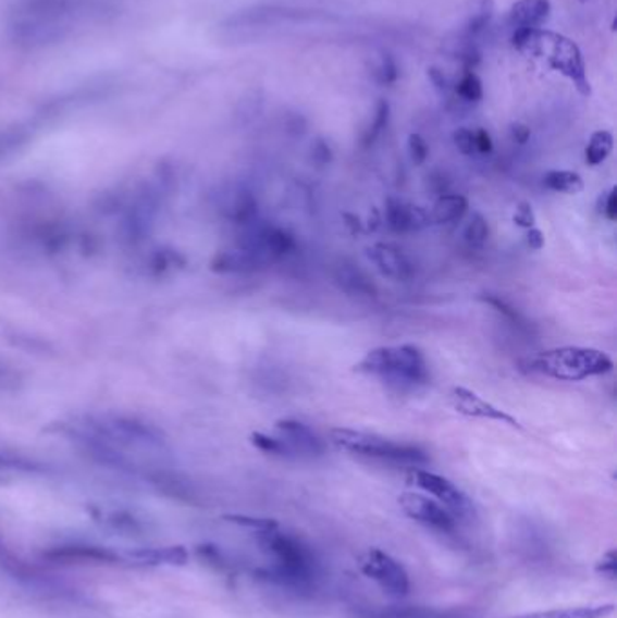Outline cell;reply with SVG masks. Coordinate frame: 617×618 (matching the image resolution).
<instances>
[{
    "mask_svg": "<svg viewBox=\"0 0 617 618\" xmlns=\"http://www.w3.org/2000/svg\"><path fill=\"white\" fill-rule=\"evenodd\" d=\"M409 156L415 165H424L430 158V145L420 134H411L408 139Z\"/></svg>",
    "mask_w": 617,
    "mask_h": 618,
    "instance_id": "33",
    "label": "cell"
},
{
    "mask_svg": "<svg viewBox=\"0 0 617 618\" xmlns=\"http://www.w3.org/2000/svg\"><path fill=\"white\" fill-rule=\"evenodd\" d=\"M464 239H466L467 246L474 248V250H480L485 246L489 239V224L483 219L482 213H472L471 221L467 223L466 230H464Z\"/></svg>",
    "mask_w": 617,
    "mask_h": 618,
    "instance_id": "28",
    "label": "cell"
},
{
    "mask_svg": "<svg viewBox=\"0 0 617 618\" xmlns=\"http://www.w3.org/2000/svg\"><path fill=\"white\" fill-rule=\"evenodd\" d=\"M613 369V358L594 347H556L529 360V371L559 382H581L608 374Z\"/></svg>",
    "mask_w": 617,
    "mask_h": 618,
    "instance_id": "4",
    "label": "cell"
},
{
    "mask_svg": "<svg viewBox=\"0 0 617 618\" xmlns=\"http://www.w3.org/2000/svg\"><path fill=\"white\" fill-rule=\"evenodd\" d=\"M267 267H270V262L248 246H242L237 250L223 251L215 257L214 264H212L215 272L226 273L258 272V270H263Z\"/></svg>",
    "mask_w": 617,
    "mask_h": 618,
    "instance_id": "16",
    "label": "cell"
},
{
    "mask_svg": "<svg viewBox=\"0 0 617 618\" xmlns=\"http://www.w3.org/2000/svg\"><path fill=\"white\" fill-rule=\"evenodd\" d=\"M133 559L146 563V565H185L188 559L187 549L182 546H171V548H149L140 549L133 554Z\"/></svg>",
    "mask_w": 617,
    "mask_h": 618,
    "instance_id": "20",
    "label": "cell"
},
{
    "mask_svg": "<svg viewBox=\"0 0 617 618\" xmlns=\"http://www.w3.org/2000/svg\"><path fill=\"white\" fill-rule=\"evenodd\" d=\"M602 212L608 221L617 219V188L613 187L608 190L607 196L602 199Z\"/></svg>",
    "mask_w": 617,
    "mask_h": 618,
    "instance_id": "41",
    "label": "cell"
},
{
    "mask_svg": "<svg viewBox=\"0 0 617 618\" xmlns=\"http://www.w3.org/2000/svg\"><path fill=\"white\" fill-rule=\"evenodd\" d=\"M243 246L252 248L261 254L270 264H274L275 261H280L296 250L297 243L296 237L288 230L274 226V224H261L247 235Z\"/></svg>",
    "mask_w": 617,
    "mask_h": 618,
    "instance_id": "10",
    "label": "cell"
},
{
    "mask_svg": "<svg viewBox=\"0 0 617 618\" xmlns=\"http://www.w3.org/2000/svg\"><path fill=\"white\" fill-rule=\"evenodd\" d=\"M453 139H455L457 149L460 150L464 156H472L477 152V150H474V133L469 131V128H458V131H455V134H453Z\"/></svg>",
    "mask_w": 617,
    "mask_h": 618,
    "instance_id": "35",
    "label": "cell"
},
{
    "mask_svg": "<svg viewBox=\"0 0 617 618\" xmlns=\"http://www.w3.org/2000/svg\"><path fill=\"white\" fill-rule=\"evenodd\" d=\"M513 221H515L520 228H534V223H536V215H534V210H532L531 205L520 203L516 207L515 215H513Z\"/></svg>",
    "mask_w": 617,
    "mask_h": 618,
    "instance_id": "36",
    "label": "cell"
},
{
    "mask_svg": "<svg viewBox=\"0 0 617 618\" xmlns=\"http://www.w3.org/2000/svg\"><path fill=\"white\" fill-rule=\"evenodd\" d=\"M398 75H400V71H398L397 62L390 54H382L375 71H373V78H375L377 84L392 86L398 81Z\"/></svg>",
    "mask_w": 617,
    "mask_h": 618,
    "instance_id": "31",
    "label": "cell"
},
{
    "mask_svg": "<svg viewBox=\"0 0 617 618\" xmlns=\"http://www.w3.org/2000/svg\"><path fill=\"white\" fill-rule=\"evenodd\" d=\"M614 611H616L614 604H592V606H580V608L551 609V611H536V614L505 618H607Z\"/></svg>",
    "mask_w": 617,
    "mask_h": 618,
    "instance_id": "19",
    "label": "cell"
},
{
    "mask_svg": "<svg viewBox=\"0 0 617 618\" xmlns=\"http://www.w3.org/2000/svg\"><path fill=\"white\" fill-rule=\"evenodd\" d=\"M510 138L518 145H526L531 139V128L526 123H513L510 125Z\"/></svg>",
    "mask_w": 617,
    "mask_h": 618,
    "instance_id": "42",
    "label": "cell"
},
{
    "mask_svg": "<svg viewBox=\"0 0 617 618\" xmlns=\"http://www.w3.org/2000/svg\"><path fill=\"white\" fill-rule=\"evenodd\" d=\"M311 158H313L317 165H328V163H332L333 154L330 145H328L324 139H317L313 147H311Z\"/></svg>",
    "mask_w": 617,
    "mask_h": 618,
    "instance_id": "38",
    "label": "cell"
},
{
    "mask_svg": "<svg viewBox=\"0 0 617 618\" xmlns=\"http://www.w3.org/2000/svg\"><path fill=\"white\" fill-rule=\"evenodd\" d=\"M614 136L608 131H597L592 134L591 141L587 145L585 161L591 166L602 165L608 156L613 154Z\"/></svg>",
    "mask_w": 617,
    "mask_h": 618,
    "instance_id": "24",
    "label": "cell"
},
{
    "mask_svg": "<svg viewBox=\"0 0 617 618\" xmlns=\"http://www.w3.org/2000/svg\"><path fill=\"white\" fill-rule=\"evenodd\" d=\"M449 404L458 415L467 416V418L498 421V423L513 427V429H523V425L516 420L515 416L502 411L491 401L478 396L474 391L467 390V387H453L452 393H449Z\"/></svg>",
    "mask_w": 617,
    "mask_h": 618,
    "instance_id": "11",
    "label": "cell"
},
{
    "mask_svg": "<svg viewBox=\"0 0 617 618\" xmlns=\"http://www.w3.org/2000/svg\"><path fill=\"white\" fill-rule=\"evenodd\" d=\"M108 13V0H11L5 35L16 48L35 51L64 42L76 27L102 21Z\"/></svg>",
    "mask_w": 617,
    "mask_h": 618,
    "instance_id": "1",
    "label": "cell"
},
{
    "mask_svg": "<svg viewBox=\"0 0 617 618\" xmlns=\"http://www.w3.org/2000/svg\"><path fill=\"white\" fill-rule=\"evenodd\" d=\"M368 257L384 277L397 283H406L415 275L414 262L409 261V257L398 246L377 243L368 248Z\"/></svg>",
    "mask_w": 617,
    "mask_h": 618,
    "instance_id": "13",
    "label": "cell"
},
{
    "mask_svg": "<svg viewBox=\"0 0 617 618\" xmlns=\"http://www.w3.org/2000/svg\"><path fill=\"white\" fill-rule=\"evenodd\" d=\"M494 0H471L469 2V21H467L466 33L469 37H474L489 26L493 18Z\"/></svg>",
    "mask_w": 617,
    "mask_h": 618,
    "instance_id": "23",
    "label": "cell"
},
{
    "mask_svg": "<svg viewBox=\"0 0 617 618\" xmlns=\"http://www.w3.org/2000/svg\"><path fill=\"white\" fill-rule=\"evenodd\" d=\"M390 112H392L390 103L386 100H379L373 122L370 123V127L366 128L365 136H362L365 147H371L377 139L381 138V134L384 133V128L387 127V122H390Z\"/></svg>",
    "mask_w": 617,
    "mask_h": 618,
    "instance_id": "29",
    "label": "cell"
},
{
    "mask_svg": "<svg viewBox=\"0 0 617 618\" xmlns=\"http://www.w3.org/2000/svg\"><path fill=\"white\" fill-rule=\"evenodd\" d=\"M493 138L485 128L474 131V150L480 154H491L493 152Z\"/></svg>",
    "mask_w": 617,
    "mask_h": 618,
    "instance_id": "40",
    "label": "cell"
},
{
    "mask_svg": "<svg viewBox=\"0 0 617 618\" xmlns=\"http://www.w3.org/2000/svg\"><path fill=\"white\" fill-rule=\"evenodd\" d=\"M333 283L351 297H377V286L370 275L355 262L341 261L333 267Z\"/></svg>",
    "mask_w": 617,
    "mask_h": 618,
    "instance_id": "15",
    "label": "cell"
},
{
    "mask_svg": "<svg viewBox=\"0 0 617 618\" xmlns=\"http://www.w3.org/2000/svg\"><path fill=\"white\" fill-rule=\"evenodd\" d=\"M398 505L406 516L411 517L414 521L420 522V524H424L425 528H431V530L441 533L457 532V517L431 497L422 496L417 492H404L398 497Z\"/></svg>",
    "mask_w": 617,
    "mask_h": 618,
    "instance_id": "9",
    "label": "cell"
},
{
    "mask_svg": "<svg viewBox=\"0 0 617 618\" xmlns=\"http://www.w3.org/2000/svg\"><path fill=\"white\" fill-rule=\"evenodd\" d=\"M359 568L368 579L381 584L384 592L393 597H406L411 588L408 571L392 555L379 548H371L366 552L359 560Z\"/></svg>",
    "mask_w": 617,
    "mask_h": 618,
    "instance_id": "7",
    "label": "cell"
},
{
    "mask_svg": "<svg viewBox=\"0 0 617 618\" xmlns=\"http://www.w3.org/2000/svg\"><path fill=\"white\" fill-rule=\"evenodd\" d=\"M428 78H430L436 91L442 92V95H446V92L452 89L449 78H447V76L444 75V71L439 70V67H430V70H428Z\"/></svg>",
    "mask_w": 617,
    "mask_h": 618,
    "instance_id": "39",
    "label": "cell"
},
{
    "mask_svg": "<svg viewBox=\"0 0 617 618\" xmlns=\"http://www.w3.org/2000/svg\"><path fill=\"white\" fill-rule=\"evenodd\" d=\"M527 245H529L531 250H542L543 246H545V237H543L542 230L529 228V234H527Z\"/></svg>",
    "mask_w": 617,
    "mask_h": 618,
    "instance_id": "43",
    "label": "cell"
},
{
    "mask_svg": "<svg viewBox=\"0 0 617 618\" xmlns=\"http://www.w3.org/2000/svg\"><path fill=\"white\" fill-rule=\"evenodd\" d=\"M275 429L280 432V437L291 447L296 458H319L326 453V445L313 429L305 425L303 421L283 418L275 421Z\"/></svg>",
    "mask_w": 617,
    "mask_h": 618,
    "instance_id": "12",
    "label": "cell"
},
{
    "mask_svg": "<svg viewBox=\"0 0 617 618\" xmlns=\"http://www.w3.org/2000/svg\"><path fill=\"white\" fill-rule=\"evenodd\" d=\"M543 185L553 193L570 194V196L583 193V188H585V183L581 180L580 174L572 171H548L543 176Z\"/></svg>",
    "mask_w": 617,
    "mask_h": 618,
    "instance_id": "22",
    "label": "cell"
},
{
    "mask_svg": "<svg viewBox=\"0 0 617 618\" xmlns=\"http://www.w3.org/2000/svg\"><path fill=\"white\" fill-rule=\"evenodd\" d=\"M513 46L521 53L543 59L548 67L567 76L583 97H591V84L587 78L585 62L580 48L570 38L548 29H515Z\"/></svg>",
    "mask_w": 617,
    "mask_h": 618,
    "instance_id": "3",
    "label": "cell"
},
{
    "mask_svg": "<svg viewBox=\"0 0 617 618\" xmlns=\"http://www.w3.org/2000/svg\"><path fill=\"white\" fill-rule=\"evenodd\" d=\"M360 618H447L446 614L436 609L420 606H393V608L366 609Z\"/></svg>",
    "mask_w": 617,
    "mask_h": 618,
    "instance_id": "21",
    "label": "cell"
},
{
    "mask_svg": "<svg viewBox=\"0 0 617 618\" xmlns=\"http://www.w3.org/2000/svg\"><path fill=\"white\" fill-rule=\"evenodd\" d=\"M551 11L548 0H518L510 8L509 22L515 29H538L551 18Z\"/></svg>",
    "mask_w": 617,
    "mask_h": 618,
    "instance_id": "17",
    "label": "cell"
},
{
    "mask_svg": "<svg viewBox=\"0 0 617 618\" xmlns=\"http://www.w3.org/2000/svg\"><path fill=\"white\" fill-rule=\"evenodd\" d=\"M254 447L259 448L261 453L270 454V456H277V458L294 459V453L291 447L286 445L281 437L267 436L263 432H254L250 436Z\"/></svg>",
    "mask_w": 617,
    "mask_h": 618,
    "instance_id": "27",
    "label": "cell"
},
{
    "mask_svg": "<svg viewBox=\"0 0 617 618\" xmlns=\"http://www.w3.org/2000/svg\"><path fill=\"white\" fill-rule=\"evenodd\" d=\"M330 442L346 453L362 456V458L377 459L390 465H406V467H420L430 464V456L424 448L409 443H397L386 437L370 434V432L354 431V429H332Z\"/></svg>",
    "mask_w": 617,
    "mask_h": 618,
    "instance_id": "6",
    "label": "cell"
},
{
    "mask_svg": "<svg viewBox=\"0 0 617 618\" xmlns=\"http://www.w3.org/2000/svg\"><path fill=\"white\" fill-rule=\"evenodd\" d=\"M229 218L236 223H252L258 218V199L247 190L236 193L234 199L229 203Z\"/></svg>",
    "mask_w": 617,
    "mask_h": 618,
    "instance_id": "25",
    "label": "cell"
},
{
    "mask_svg": "<svg viewBox=\"0 0 617 618\" xmlns=\"http://www.w3.org/2000/svg\"><path fill=\"white\" fill-rule=\"evenodd\" d=\"M53 557H62V559L76 560H95V563H109L116 560V555L106 549L95 548V546H64V548L54 549Z\"/></svg>",
    "mask_w": 617,
    "mask_h": 618,
    "instance_id": "26",
    "label": "cell"
},
{
    "mask_svg": "<svg viewBox=\"0 0 617 618\" xmlns=\"http://www.w3.org/2000/svg\"><path fill=\"white\" fill-rule=\"evenodd\" d=\"M455 89H457L458 97L466 100V102H480L483 98L482 81L478 78L474 71H464V76Z\"/></svg>",
    "mask_w": 617,
    "mask_h": 618,
    "instance_id": "30",
    "label": "cell"
},
{
    "mask_svg": "<svg viewBox=\"0 0 617 618\" xmlns=\"http://www.w3.org/2000/svg\"><path fill=\"white\" fill-rule=\"evenodd\" d=\"M469 201L460 194H442L431 207V224H449L466 215Z\"/></svg>",
    "mask_w": 617,
    "mask_h": 618,
    "instance_id": "18",
    "label": "cell"
},
{
    "mask_svg": "<svg viewBox=\"0 0 617 618\" xmlns=\"http://www.w3.org/2000/svg\"><path fill=\"white\" fill-rule=\"evenodd\" d=\"M256 533L261 549L274 560L270 568L259 571L264 581L296 593L316 590L321 568L310 546L292 533L281 532L280 524Z\"/></svg>",
    "mask_w": 617,
    "mask_h": 618,
    "instance_id": "2",
    "label": "cell"
},
{
    "mask_svg": "<svg viewBox=\"0 0 617 618\" xmlns=\"http://www.w3.org/2000/svg\"><path fill=\"white\" fill-rule=\"evenodd\" d=\"M409 480L415 486H419L420 491L436 497L439 503L444 505L457 519H469L474 514L471 499L444 475L435 474L430 470L411 469Z\"/></svg>",
    "mask_w": 617,
    "mask_h": 618,
    "instance_id": "8",
    "label": "cell"
},
{
    "mask_svg": "<svg viewBox=\"0 0 617 618\" xmlns=\"http://www.w3.org/2000/svg\"><path fill=\"white\" fill-rule=\"evenodd\" d=\"M226 519L236 522V524H242V527L252 528L254 532H261V530H267V528L277 524L274 519H259V517L229 516Z\"/></svg>",
    "mask_w": 617,
    "mask_h": 618,
    "instance_id": "34",
    "label": "cell"
},
{
    "mask_svg": "<svg viewBox=\"0 0 617 618\" xmlns=\"http://www.w3.org/2000/svg\"><path fill=\"white\" fill-rule=\"evenodd\" d=\"M578 2H589V0H578Z\"/></svg>",
    "mask_w": 617,
    "mask_h": 618,
    "instance_id": "44",
    "label": "cell"
},
{
    "mask_svg": "<svg viewBox=\"0 0 617 618\" xmlns=\"http://www.w3.org/2000/svg\"><path fill=\"white\" fill-rule=\"evenodd\" d=\"M480 300L485 302V305L491 306L494 311H498L499 314H504L505 319L510 320V322L523 325V317H521L520 311L513 308L507 300L502 299L498 295H480Z\"/></svg>",
    "mask_w": 617,
    "mask_h": 618,
    "instance_id": "32",
    "label": "cell"
},
{
    "mask_svg": "<svg viewBox=\"0 0 617 618\" xmlns=\"http://www.w3.org/2000/svg\"><path fill=\"white\" fill-rule=\"evenodd\" d=\"M354 371L379 376L398 387H415L430 380V368L424 355L415 346L371 349L359 363H355Z\"/></svg>",
    "mask_w": 617,
    "mask_h": 618,
    "instance_id": "5",
    "label": "cell"
},
{
    "mask_svg": "<svg viewBox=\"0 0 617 618\" xmlns=\"http://www.w3.org/2000/svg\"><path fill=\"white\" fill-rule=\"evenodd\" d=\"M596 571L602 573V576L608 577V579H616L617 559L614 549H610V552L603 555L602 559L597 560Z\"/></svg>",
    "mask_w": 617,
    "mask_h": 618,
    "instance_id": "37",
    "label": "cell"
},
{
    "mask_svg": "<svg viewBox=\"0 0 617 618\" xmlns=\"http://www.w3.org/2000/svg\"><path fill=\"white\" fill-rule=\"evenodd\" d=\"M386 223L395 234H409L430 226V213L419 205L406 203L403 199L390 198L386 201Z\"/></svg>",
    "mask_w": 617,
    "mask_h": 618,
    "instance_id": "14",
    "label": "cell"
}]
</instances>
